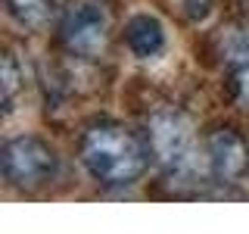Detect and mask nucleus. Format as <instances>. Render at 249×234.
<instances>
[{"label":"nucleus","instance_id":"f257e3e1","mask_svg":"<svg viewBox=\"0 0 249 234\" xmlns=\"http://www.w3.org/2000/svg\"><path fill=\"white\" fill-rule=\"evenodd\" d=\"M81 162L103 184H131L150 166V147L122 125H93L84 135Z\"/></svg>","mask_w":249,"mask_h":234},{"label":"nucleus","instance_id":"f03ea898","mask_svg":"<svg viewBox=\"0 0 249 234\" xmlns=\"http://www.w3.org/2000/svg\"><path fill=\"white\" fill-rule=\"evenodd\" d=\"M56 169H59L56 153L41 137L19 135L3 144V175L16 187L37 191V187L50 184L56 178Z\"/></svg>","mask_w":249,"mask_h":234},{"label":"nucleus","instance_id":"7ed1b4c3","mask_svg":"<svg viewBox=\"0 0 249 234\" xmlns=\"http://www.w3.org/2000/svg\"><path fill=\"white\" fill-rule=\"evenodd\" d=\"M150 150L168 175H187L196 169V137L184 116L159 113L150 122Z\"/></svg>","mask_w":249,"mask_h":234},{"label":"nucleus","instance_id":"20e7f679","mask_svg":"<svg viewBox=\"0 0 249 234\" xmlns=\"http://www.w3.org/2000/svg\"><path fill=\"white\" fill-rule=\"evenodd\" d=\"M109 31H112V16L103 0H72L62 13V38L69 50L81 57L103 53Z\"/></svg>","mask_w":249,"mask_h":234},{"label":"nucleus","instance_id":"39448f33","mask_svg":"<svg viewBox=\"0 0 249 234\" xmlns=\"http://www.w3.org/2000/svg\"><path fill=\"white\" fill-rule=\"evenodd\" d=\"M209 166L221 181H231L246 169V144L233 131H215L209 140Z\"/></svg>","mask_w":249,"mask_h":234},{"label":"nucleus","instance_id":"423d86ee","mask_svg":"<svg viewBox=\"0 0 249 234\" xmlns=\"http://www.w3.org/2000/svg\"><path fill=\"white\" fill-rule=\"evenodd\" d=\"M124 44L137 59H156L165 50V28L150 13H140L124 25Z\"/></svg>","mask_w":249,"mask_h":234},{"label":"nucleus","instance_id":"0eeeda50","mask_svg":"<svg viewBox=\"0 0 249 234\" xmlns=\"http://www.w3.org/2000/svg\"><path fill=\"white\" fill-rule=\"evenodd\" d=\"M6 3H10V13L25 25H41L53 10V0H6Z\"/></svg>","mask_w":249,"mask_h":234},{"label":"nucleus","instance_id":"6e6552de","mask_svg":"<svg viewBox=\"0 0 249 234\" xmlns=\"http://www.w3.org/2000/svg\"><path fill=\"white\" fill-rule=\"evenodd\" d=\"M16 91H19V66H16L13 53H6L3 57V106H6V113L13 109Z\"/></svg>","mask_w":249,"mask_h":234},{"label":"nucleus","instance_id":"1a4fd4ad","mask_svg":"<svg viewBox=\"0 0 249 234\" xmlns=\"http://www.w3.org/2000/svg\"><path fill=\"white\" fill-rule=\"evenodd\" d=\"M237 88L249 100V50L240 53V66H237Z\"/></svg>","mask_w":249,"mask_h":234}]
</instances>
